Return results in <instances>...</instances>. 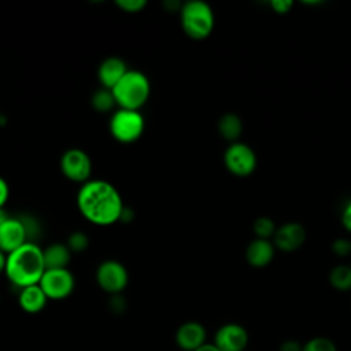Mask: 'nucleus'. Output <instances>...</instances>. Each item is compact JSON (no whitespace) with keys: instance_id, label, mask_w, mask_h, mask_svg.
<instances>
[{"instance_id":"22","label":"nucleus","mask_w":351,"mask_h":351,"mask_svg":"<svg viewBox=\"0 0 351 351\" xmlns=\"http://www.w3.org/2000/svg\"><path fill=\"white\" fill-rule=\"evenodd\" d=\"M302 351H337V347L329 337L315 336L302 346Z\"/></svg>"},{"instance_id":"5","label":"nucleus","mask_w":351,"mask_h":351,"mask_svg":"<svg viewBox=\"0 0 351 351\" xmlns=\"http://www.w3.org/2000/svg\"><path fill=\"white\" fill-rule=\"evenodd\" d=\"M110 133L121 143H133L144 132L145 121L138 110L117 108L110 118Z\"/></svg>"},{"instance_id":"15","label":"nucleus","mask_w":351,"mask_h":351,"mask_svg":"<svg viewBox=\"0 0 351 351\" xmlns=\"http://www.w3.org/2000/svg\"><path fill=\"white\" fill-rule=\"evenodd\" d=\"M126 62L119 56H108L101 60L97 69V77L101 86L112 89L118 81L126 74L128 71Z\"/></svg>"},{"instance_id":"7","label":"nucleus","mask_w":351,"mask_h":351,"mask_svg":"<svg viewBox=\"0 0 351 351\" xmlns=\"http://www.w3.org/2000/svg\"><path fill=\"white\" fill-rule=\"evenodd\" d=\"M63 176L74 182H86L92 174L90 156L81 148L66 149L59 160Z\"/></svg>"},{"instance_id":"30","label":"nucleus","mask_w":351,"mask_h":351,"mask_svg":"<svg viewBox=\"0 0 351 351\" xmlns=\"http://www.w3.org/2000/svg\"><path fill=\"white\" fill-rule=\"evenodd\" d=\"M302 346L303 344L296 340H285L284 343H281L278 351H302Z\"/></svg>"},{"instance_id":"31","label":"nucleus","mask_w":351,"mask_h":351,"mask_svg":"<svg viewBox=\"0 0 351 351\" xmlns=\"http://www.w3.org/2000/svg\"><path fill=\"white\" fill-rule=\"evenodd\" d=\"M196 351H221V350L217 348L213 343H206V344H203L200 348H197Z\"/></svg>"},{"instance_id":"8","label":"nucleus","mask_w":351,"mask_h":351,"mask_svg":"<svg viewBox=\"0 0 351 351\" xmlns=\"http://www.w3.org/2000/svg\"><path fill=\"white\" fill-rule=\"evenodd\" d=\"M38 285L48 299L60 300L71 295L75 280L69 269H45Z\"/></svg>"},{"instance_id":"17","label":"nucleus","mask_w":351,"mask_h":351,"mask_svg":"<svg viewBox=\"0 0 351 351\" xmlns=\"http://www.w3.org/2000/svg\"><path fill=\"white\" fill-rule=\"evenodd\" d=\"M71 254L73 252L70 251L67 244H49L47 248L43 250L45 269H67L71 259Z\"/></svg>"},{"instance_id":"33","label":"nucleus","mask_w":351,"mask_h":351,"mask_svg":"<svg viewBox=\"0 0 351 351\" xmlns=\"http://www.w3.org/2000/svg\"><path fill=\"white\" fill-rule=\"evenodd\" d=\"M11 215L4 210V208H0V226L10 218Z\"/></svg>"},{"instance_id":"14","label":"nucleus","mask_w":351,"mask_h":351,"mask_svg":"<svg viewBox=\"0 0 351 351\" xmlns=\"http://www.w3.org/2000/svg\"><path fill=\"white\" fill-rule=\"evenodd\" d=\"M276 255V247L271 240L254 239L245 248V259L252 267L261 269L271 263Z\"/></svg>"},{"instance_id":"13","label":"nucleus","mask_w":351,"mask_h":351,"mask_svg":"<svg viewBox=\"0 0 351 351\" xmlns=\"http://www.w3.org/2000/svg\"><path fill=\"white\" fill-rule=\"evenodd\" d=\"M176 343L184 351H196L206 344V328L197 321L184 322L176 332Z\"/></svg>"},{"instance_id":"28","label":"nucleus","mask_w":351,"mask_h":351,"mask_svg":"<svg viewBox=\"0 0 351 351\" xmlns=\"http://www.w3.org/2000/svg\"><path fill=\"white\" fill-rule=\"evenodd\" d=\"M340 222L343 228L351 233V200L343 207L340 214Z\"/></svg>"},{"instance_id":"4","label":"nucleus","mask_w":351,"mask_h":351,"mask_svg":"<svg viewBox=\"0 0 351 351\" xmlns=\"http://www.w3.org/2000/svg\"><path fill=\"white\" fill-rule=\"evenodd\" d=\"M180 19L185 34L195 40L208 37L215 23L214 11L204 0H188L182 3L180 8Z\"/></svg>"},{"instance_id":"12","label":"nucleus","mask_w":351,"mask_h":351,"mask_svg":"<svg viewBox=\"0 0 351 351\" xmlns=\"http://www.w3.org/2000/svg\"><path fill=\"white\" fill-rule=\"evenodd\" d=\"M27 241L29 237L19 217H10L0 226V250L3 252L10 254Z\"/></svg>"},{"instance_id":"23","label":"nucleus","mask_w":351,"mask_h":351,"mask_svg":"<svg viewBox=\"0 0 351 351\" xmlns=\"http://www.w3.org/2000/svg\"><path fill=\"white\" fill-rule=\"evenodd\" d=\"M66 244L71 252H82L86 250V247L89 244V239L84 232L75 230L69 234Z\"/></svg>"},{"instance_id":"26","label":"nucleus","mask_w":351,"mask_h":351,"mask_svg":"<svg viewBox=\"0 0 351 351\" xmlns=\"http://www.w3.org/2000/svg\"><path fill=\"white\" fill-rule=\"evenodd\" d=\"M332 250L337 256H347L351 252V241L348 239H336L332 244Z\"/></svg>"},{"instance_id":"21","label":"nucleus","mask_w":351,"mask_h":351,"mask_svg":"<svg viewBox=\"0 0 351 351\" xmlns=\"http://www.w3.org/2000/svg\"><path fill=\"white\" fill-rule=\"evenodd\" d=\"M252 229H254V233H255L256 239L270 240V237L274 236V233L277 230V226H276V223L271 218L258 217L252 223Z\"/></svg>"},{"instance_id":"1","label":"nucleus","mask_w":351,"mask_h":351,"mask_svg":"<svg viewBox=\"0 0 351 351\" xmlns=\"http://www.w3.org/2000/svg\"><path fill=\"white\" fill-rule=\"evenodd\" d=\"M80 213L92 223L108 226L119 221L125 207L118 189L104 180H89L77 193Z\"/></svg>"},{"instance_id":"2","label":"nucleus","mask_w":351,"mask_h":351,"mask_svg":"<svg viewBox=\"0 0 351 351\" xmlns=\"http://www.w3.org/2000/svg\"><path fill=\"white\" fill-rule=\"evenodd\" d=\"M45 271L43 248L34 241H27L15 251L7 254L5 276L19 289L38 284Z\"/></svg>"},{"instance_id":"3","label":"nucleus","mask_w":351,"mask_h":351,"mask_svg":"<svg viewBox=\"0 0 351 351\" xmlns=\"http://www.w3.org/2000/svg\"><path fill=\"white\" fill-rule=\"evenodd\" d=\"M111 90L119 108L138 110L149 97L151 82L143 71L129 69Z\"/></svg>"},{"instance_id":"24","label":"nucleus","mask_w":351,"mask_h":351,"mask_svg":"<svg viewBox=\"0 0 351 351\" xmlns=\"http://www.w3.org/2000/svg\"><path fill=\"white\" fill-rule=\"evenodd\" d=\"M19 219L22 221L25 229H26V233H27V237H29V241H33L34 237L38 236V232H40V225L37 222V219L29 214H22L19 215Z\"/></svg>"},{"instance_id":"32","label":"nucleus","mask_w":351,"mask_h":351,"mask_svg":"<svg viewBox=\"0 0 351 351\" xmlns=\"http://www.w3.org/2000/svg\"><path fill=\"white\" fill-rule=\"evenodd\" d=\"M5 263H7V254L0 250V273L5 271Z\"/></svg>"},{"instance_id":"19","label":"nucleus","mask_w":351,"mask_h":351,"mask_svg":"<svg viewBox=\"0 0 351 351\" xmlns=\"http://www.w3.org/2000/svg\"><path fill=\"white\" fill-rule=\"evenodd\" d=\"M329 284L341 292L351 289V266L337 265L329 273Z\"/></svg>"},{"instance_id":"18","label":"nucleus","mask_w":351,"mask_h":351,"mask_svg":"<svg viewBox=\"0 0 351 351\" xmlns=\"http://www.w3.org/2000/svg\"><path fill=\"white\" fill-rule=\"evenodd\" d=\"M218 132L225 140H228L230 143L239 141L237 138L243 133V121H241V118L239 115L233 114V112L223 114L218 121Z\"/></svg>"},{"instance_id":"25","label":"nucleus","mask_w":351,"mask_h":351,"mask_svg":"<svg viewBox=\"0 0 351 351\" xmlns=\"http://www.w3.org/2000/svg\"><path fill=\"white\" fill-rule=\"evenodd\" d=\"M115 4L128 12H138L147 5V0H115Z\"/></svg>"},{"instance_id":"10","label":"nucleus","mask_w":351,"mask_h":351,"mask_svg":"<svg viewBox=\"0 0 351 351\" xmlns=\"http://www.w3.org/2000/svg\"><path fill=\"white\" fill-rule=\"evenodd\" d=\"M248 340V332L243 325L229 322L218 328L213 344L221 351H245Z\"/></svg>"},{"instance_id":"27","label":"nucleus","mask_w":351,"mask_h":351,"mask_svg":"<svg viewBox=\"0 0 351 351\" xmlns=\"http://www.w3.org/2000/svg\"><path fill=\"white\" fill-rule=\"evenodd\" d=\"M270 7L276 14H288L293 7L292 0H270Z\"/></svg>"},{"instance_id":"16","label":"nucleus","mask_w":351,"mask_h":351,"mask_svg":"<svg viewBox=\"0 0 351 351\" xmlns=\"http://www.w3.org/2000/svg\"><path fill=\"white\" fill-rule=\"evenodd\" d=\"M47 300L48 298L38 284L22 288L18 295V302L21 308L29 314L40 313L45 307Z\"/></svg>"},{"instance_id":"34","label":"nucleus","mask_w":351,"mask_h":351,"mask_svg":"<svg viewBox=\"0 0 351 351\" xmlns=\"http://www.w3.org/2000/svg\"><path fill=\"white\" fill-rule=\"evenodd\" d=\"M0 302H1V298H0Z\"/></svg>"},{"instance_id":"29","label":"nucleus","mask_w":351,"mask_h":351,"mask_svg":"<svg viewBox=\"0 0 351 351\" xmlns=\"http://www.w3.org/2000/svg\"><path fill=\"white\" fill-rule=\"evenodd\" d=\"M8 196H10L8 182L0 176V208H4V204L8 200Z\"/></svg>"},{"instance_id":"9","label":"nucleus","mask_w":351,"mask_h":351,"mask_svg":"<svg viewBox=\"0 0 351 351\" xmlns=\"http://www.w3.org/2000/svg\"><path fill=\"white\" fill-rule=\"evenodd\" d=\"M96 281L103 291L117 295L126 288L129 274L119 261L107 259L99 265L96 270Z\"/></svg>"},{"instance_id":"20","label":"nucleus","mask_w":351,"mask_h":351,"mask_svg":"<svg viewBox=\"0 0 351 351\" xmlns=\"http://www.w3.org/2000/svg\"><path fill=\"white\" fill-rule=\"evenodd\" d=\"M90 103H92V107L99 112L110 111L117 104L112 90L108 88H104V86H101L93 92V95L90 97Z\"/></svg>"},{"instance_id":"6","label":"nucleus","mask_w":351,"mask_h":351,"mask_svg":"<svg viewBox=\"0 0 351 351\" xmlns=\"http://www.w3.org/2000/svg\"><path fill=\"white\" fill-rule=\"evenodd\" d=\"M223 163L228 171L237 177L251 176L258 165L255 151L245 143H230L223 152Z\"/></svg>"},{"instance_id":"11","label":"nucleus","mask_w":351,"mask_h":351,"mask_svg":"<svg viewBox=\"0 0 351 351\" xmlns=\"http://www.w3.org/2000/svg\"><path fill=\"white\" fill-rule=\"evenodd\" d=\"M306 240V229L299 222H287L277 228L273 236L276 250L282 252H293L299 250Z\"/></svg>"}]
</instances>
